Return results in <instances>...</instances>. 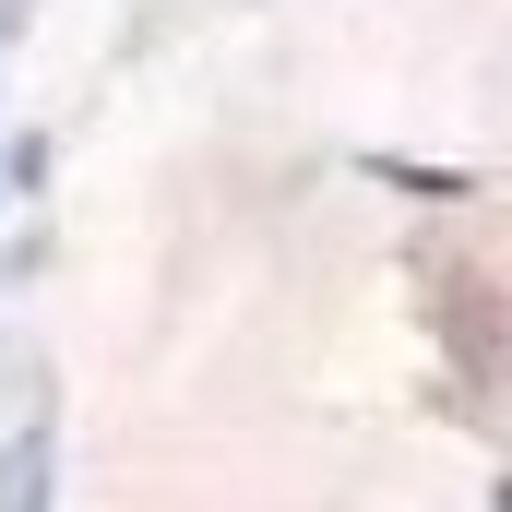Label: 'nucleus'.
I'll return each instance as SVG.
<instances>
[]
</instances>
